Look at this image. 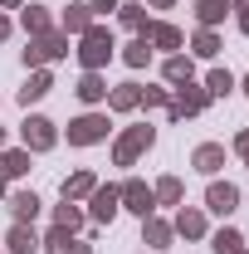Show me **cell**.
<instances>
[{
  "instance_id": "cell-1",
  "label": "cell",
  "mask_w": 249,
  "mask_h": 254,
  "mask_svg": "<svg viewBox=\"0 0 249 254\" xmlns=\"http://www.w3.org/2000/svg\"><path fill=\"white\" fill-rule=\"evenodd\" d=\"M113 49H118V44H113V30L88 25V30L78 34V49H73V54H78V64H83V73H98L103 64L113 59Z\"/></svg>"
},
{
  "instance_id": "cell-2",
  "label": "cell",
  "mask_w": 249,
  "mask_h": 254,
  "mask_svg": "<svg viewBox=\"0 0 249 254\" xmlns=\"http://www.w3.org/2000/svg\"><path fill=\"white\" fill-rule=\"evenodd\" d=\"M205 108H210V93H205V88H200V83L190 78V83H176V88H171L166 118H171V123H181V118H200Z\"/></svg>"
},
{
  "instance_id": "cell-3",
  "label": "cell",
  "mask_w": 249,
  "mask_h": 254,
  "mask_svg": "<svg viewBox=\"0 0 249 254\" xmlns=\"http://www.w3.org/2000/svg\"><path fill=\"white\" fill-rule=\"evenodd\" d=\"M68 54V34L63 30H49V34H34L30 49H25V68H44V64H54Z\"/></svg>"
},
{
  "instance_id": "cell-4",
  "label": "cell",
  "mask_w": 249,
  "mask_h": 254,
  "mask_svg": "<svg viewBox=\"0 0 249 254\" xmlns=\"http://www.w3.org/2000/svg\"><path fill=\"white\" fill-rule=\"evenodd\" d=\"M156 142V132L147 123H137V127H127L123 137H118V142H113V166H132V161L142 157V152H147V147H152Z\"/></svg>"
},
{
  "instance_id": "cell-5",
  "label": "cell",
  "mask_w": 249,
  "mask_h": 254,
  "mask_svg": "<svg viewBox=\"0 0 249 254\" xmlns=\"http://www.w3.org/2000/svg\"><path fill=\"white\" fill-rule=\"evenodd\" d=\"M108 137V113H83L68 123V147H93Z\"/></svg>"
},
{
  "instance_id": "cell-6",
  "label": "cell",
  "mask_w": 249,
  "mask_h": 254,
  "mask_svg": "<svg viewBox=\"0 0 249 254\" xmlns=\"http://www.w3.org/2000/svg\"><path fill=\"white\" fill-rule=\"evenodd\" d=\"M20 137H25V152H49L59 142V132H54L49 118H25L20 123Z\"/></svg>"
},
{
  "instance_id": "cell-7",
  "label": "cell",
  "mask_w": 249,
  "mask_h": 254,
  "mask_svg": "<svg viewBox=\"0 0 249 254\" xmlns=\"http://www.w3.org/2000/svg\"><path fill=\"white\" fill-rule=\"evenodd\" d=\"M118 190H123V205L132 210V215H142V220H147V215L156 210V195H152V186H147V181H123Z\"/></svg>"
},
{
  "instance_id": "cell-8",
  "label": "cell",
  "mask_w": 249,
  "mask_h": 254,
  "mask_svg": "<svg viewBox=\"0 0 249 254\" xmlns=\"http://www.w3.org/2000/svg\"><path fill=\"white\" fill-rule=\"evenodd\" d=\"M88 205H93V220H98V225H108L118 210H123V190H118V186H93Z\"/></svg>"
},
{
  "instance_id": "cell-9",
  "label": "cell",
  "mask_w": 249,
  "mask_h": 254,
  "mask_svg": "<svg viewBox=\"0 0 249 254\" xmlns=\"http://www.w3.org/2000/svg\"><path fill=\"white\" fill-rule=\"evenodd\" d=\"M235 205H240V186H230V181H210V190H205V210L230 215Z\"/></svg>"
},
{
  "instance_id": "cell-10",
  "label": "cell",
  "mask_w": 249,
  "mask_h": 254,
  "mask_svg": "<svg viewBox=\"0 0 249 254\" xmlns=\"http://www.w3.org/2000/svg\"><path fill=\"white\" fill-rule=\"evenodd\" d=\"M190 166H195L200 176H215L220 166H225V147H220V142H200V147L190 152Z\"/></svg>"
},
{
  "instance_id": "cell-11",
  "label": "cell",
  "mask_w": 249,
  "mask_h": 254,
  "mask_svg": "<svg viewBox=\"0 0 249 254\" xmlns=\"http://www.w3.org/2000/svg\"><path fill=\"white\" fill-rule=\"evenodd\" d=\"M142 39H147L152 49H181V30L166 25V20H152V25L142 30Z\"/></svg>"
},
{
  "instance_id": "cell-12",
  "label": "cell",
  "mask_w": 249,
  "mask_h": 254,
  "mask_svg": "<svg viewBox=\"0 0 249 254\" xmlns=\"http://www.w3.org/2000/svg\"><path fill=\"white\" fill-rule=\"evenodd\" d=\"M20 25H25L30 39H34V34H49V30H54V15H49V5H20Z\"/></svg>"
},
{
  "instance_id": "cell-13",
  "label": "cell",
  "mask_w": 249,
  "mask_h": 254,
  "mask_svg": "<svg viewBox=\"0 0 249 254\" xmlns=\"http://www.w3.org/2000/svg\"><path fill=\"white\" fill-rule=\"evenodd\" d=\"M5 205H10L15 225H34V215H39V195H34V190H15Z\"/></svg>"
},
{
  "instance_id": "cell-14",
  "label": "cell",
  "mask_w": 249,
  "mask_h": 254,
  "mask_svg": "<svg viewBox=\"0 0 249 254\" xmlns=\"http://www.w3.org/2000/svg\"><path fill=\"white\" fill-rule=\"evenodd\" d=\"M142 240H147L152 250H171V240H176V230H171L166 220H156V215H147V220H142Z\"/></svg>"
},
{
  "instance_id": "cell-15",
  "label": "cell",
  "mask_w": 249,
  "mask_h": 254,
  "mask_svg": "<svg viewBox=\"0 0 249 254\" xmlns=\"http://www.w3.org/2000/svg\"><path fill=\"white\" fill-rule=\"evenodd\" d=\"M142 103V83H118V88H108V108L113 113H132Z\"/></svg>"
},
{
  "instance_id": "cell-16",
  "label": "cell",
  "mask_w": 249,
  "mask_h": 254,
  "mask_svg": "<svg viewBox=\"0 0 249 254\" xmlns=\"http://www.w3.org/2000/svg\"><path fill=\"white\" fill-rule=\"evenodd\" d=\"M176 235H186V240H200L205 235V210H195V205H181V215H176V225H171Z\"/></svg>"
},
{
  "instance_id": "cell-17",
  "label": "cell",
  "mask_w": 249,
  "mask_h": 254,
  "mask_svg": "<svg viewBox=\"0 0 249 254\" xmlns=\"http://www.w3.org/2000/svg\"><path fill=\"white\" fill-rule=\"evenodd\" d=\"M93 186H98L93 171H73V176L63 181V200H73V205H78V200H88V195H93Z\"/></svg>"
},
{
  "instance_id": "cell-18",
  "label": "cell",
  "mask_w": 249,
  "mask_h": 254,
  "mask_svg": "<svg viewBox=\"0 0 249 254\" xmlns=\"http://www.w3.org/2000/svg\"><path fill=\"white\" fill-rule=\"evenodd\" d=\"M5 250H10V254H34V250H39V235H34L30 225H10Z\"/></svg>"
},
{
  "instance_id": "cell-19",
  "label": "cell",
  "mask_w": 249,
  "mask_h": 254,
  "mask_svg": "<svg viewBox=\"0 0 249 254\" xmlns=\"http://www.w3.org/2000/svg\"><path fill=\"white\" fill-rule=\"evenodd\" d=\"M225 15H230V0H195V20H200V30H215Z\"/></svg>"
},
{
  "instance_id": "cell-20",
  "label": "cell",
  "mask_w": 249,
  "mask_h": 254,
  "mask_svg": "<svg viewBox=\"0 0 249 254\" xmlns=\"http://www.w3.org/2000/svg\"><path fill=\"white\" fill-rule=\"evenodd\" d=\"M88 25H93V10H88V5H68V10L59 15V30L63 34H83Z\"/></svg>"
},
{
  "instance_id": "cell-21",
  "label": "cell",
  "mask_w": 249,
  "mask_h": 254,
  "mask_svg": "<svg viewBox=\"0 0 249 254\" xmlns=\"http://www.w3.org/2000/svg\"><path fill=\"white\" fill-rule=\"evenodd\" d=\"M161 78H166V83H190V78H195V64H190L186 54H171V59L161 64Z\"/></svg>"
},
{
  "instance_id": "cell-22",
  "label": "cell",
  "mask_w": 249,
  "mask_h": 254,
  "mask_svg": "<svg viewBox=\"0 0 249 254\" xmlns=\"http://www.w3.org/2000/svg\"><path fill=\"white\" fill-rule=\"evenodd\" d=\"M152 195H156V205H181L186 186H181V176H161V181L152 186Z\"/></svg>"
},
{
  "instance_id": "cell-23",
  "label": "cell",
  "mask_w": 249,
  "mask_h": 254,
  "mask_svg": "<svg viewBox=\"0 0 249 254\" xmlns=\"http://www.w3.org/2000/svg\"><path fill=\"white\" fill-rule=\"evenodd\" d=\"M49 88H54V78H49V73H44V68H34V73H30V83H25V88H20V103H25V108H30V103H39V98L49 93Z\"/></svg>"
},
{
  "instance_id": "cell-24",
  "label": "cell",
  "mask_w": 249,
  "mask_h": 254,
  "mask_svg": "<svg viewBox=\"0 0 249 254\" xmlns=\"http://www.w3.org/2000/svg\"><path fill=\"white\" fill-rule=\"evenodd\" d=\"M118 20H123L127 30H147V5H142V0H123V5H118Z\"/></svg>"
},
{
  "instance_id": "cell-25",
  "label": "cell",
  "mask_w": 249,
  "mask_h": 254,
  "mask_svg": "<svg viewBox=\"0 0 249 254\" xmlns=\"http://www.w3.org/2000/svg\"><path fill=\"white\" fill-rule=\"evenodd\" d=\"M210 250H215V254H240V250H245V235H240L235 225H225V230H215Z\"/></svg>"
},
{
  "instance_id": "cell-26",
  "label": "cell",
  "mask_w": 249,
  "mask_h": 254,
  "mask_svg": "<svg viewBox=\"0 0 249 254\" xmlns=\"http://www.w3.org/2000/svg\"><path fill=\"white\" fill-rule=\"evenodd\" d=\"M73 93L83 98V103H103V98H108V83H103V73H83Z\"/></svg>"
},
{
  "instance_id": "cell-27",
  "label": "cell",
  "mask_w": 249,
  "mask_h": 254,
  "mask_svg": "<svg viewBox=\"0 0 249 254\" xmlns=\"http://www.w3.org/2000/svg\"><path fill=\"white\" fill-rule=\"evenodd\" d=\"M25 171H30V152H0V176L5 181H15Z\"/></svg>"
},
{
  "instance_id": "cell-28",
  "label": "cell",
  "mask_w": 249,
  "mask_h": 254,
  "mask_svg": "<svg viewBox=\"0 0 249 254\" xmlns=\"http://www.w3.org/2000/svg\"><path fill=\"white\" fill-rule=\"evenodd\" d=\"M147 59H152V44L137 34V39H132V44L123 49V64H127V68H147Z\"/></svg>"
},
{
  "instance_id": "cell-29",
  "label": "cell",
  "mask_w": 249,
  "mask_h": 254,
  "mask_svg": "<svg viewBox=\"0 0 249 254\" xmlns=\"http://www.w3.org/2000/svg\"><path fill=\"white\" fill-rule=\"evenodd\" d=\"M190 49H195V59H215V54H220V34L215 30H195Z\"/></svg>"
},
{
  "instance_id": "cell-30",
  "label": "cell",
  "mask_w": 249,
  "mask_h": 254,
  "mask_svg": "<svg viewBox=\"0 0 249 254\" xmlns=\"http://www.w3.org/2000/svg\"><path fill=\"white\" fill-rule=\"evenodd\" d=\"M230 88H235V73H230V68H210V73H205V93L210 98H225Z\"/></svg>"
},
{
  "instance_id": "cell-31",
  "label": "cell",
  "mask_w": 249,
  "mask_h": 254,
  "mask_svg": "<svg viewBox=\"0 0 249 254\" xmlns=\"http://www.w3.org/2000/svg\"><path fill=\"white\" fill-rule=\"evenodd\" d=\"M54 225H59V230H68V235H73V230H78V225H83V210H78V205H73V200H63L59 210H54Z\"/></svg>"
},
{
  "instance_id": "cell-32",
  "label": "cell",
  "mask_w": 249,
  "mask_h": 254,
  "mask_svg": "<svg viewBox=\"0 0 249 254\" xmlns=\"http://www.w3.org/2000/svg\"><path fill=\"white\" fill-rule=\"evenodd\" d=\"M68 240H73V235H68V230H59V225H54V230H49V235H44L39 245H44V250H49V254H63V250H68Z\"/></svg>"
},
{
  "instance_id": "cell-33",
  "label": "cell",
  "mask_w": 249,
  "mask_h": 254,
  "mask_svg": "<svg viewBox=\"0 0 249 254\" xmlns=\"http://www.w3.org/2000/svg\"><path fill=\"white\" fill-rule=\"evenodd\" d=\"M166 103H171V88H142L137 108H166Z\"/></svg>"
},
{
  "instance_id": "cell-34",
  "label": "cell",
  "mask_w": 249,
  "mask_h": 254,
  "mask_svg": "<svg viewBox=\"0 0 249 254\" xmlns=\"http://www.w3.org/2000/svg\"><path fill=\"white\" fill-rule=\"evenodd\" d=\"M230 10H240V15H235V20H240V30L249 34V0H230Z\"/></svg>"
},
{
  "instance_id": "cell-35",
  "label": "cell",
  "mask_w": 249,
  "mask_h": 254,
  "mask_svg": "<svg viewBox=\"0 0 249 254\" xmlns=\"http://www.w3.org/2000/svg\"><path fill=\"white\" fill-rule=\"evenodd\" d=\"M118 5H123V0H93L88 10H93V15H118Z\"/></svg>"
},
{
  "instance_id": "cell-36",
  "label": "cell",
  "mask_w": 249,
  "mask_h": 254,
  "mask_svg": "<svg viewBox=\"0 0 249 254\" xmlns=\"http://www.w3.org/2000/svg\"><path fill=\"white\" fill-rule=\"evenodd\" d=\"M235 157L249 166V132H240V137H235Z\"/></svg>"
},
{
  "instance_id": "cell-37",
  "label": "cell",
  "mask_w": 249,
  "mask_h": 254,
  "mask_svg": "<svg viewBox=\"0 0 249 254\" xmlns=\"http://www.w3.org/2000/svg\"><path fill=\"white\" fill-rule=\"evenodd\" d=\"M63 254H93V250H88V245H78V240H68V250H63Z\"/></svg>"
},
{
  "instance_id": "cell-38",
  "label": "cell",
  "mask_w": 249,
  "mask_h": 254,
  "mask_svg": "<svg viewBox=\"0 0 249 254\" xmlns=\"http://www.w3.org/2000/svg\"><path fill=\"white\" fill-rule=\"evenodd\" d=\"M0 39H10V20L5 15H0Z\"/></svg>"
},
{
  "instance_id": "cell-39",
  "label": "cell",
  "mask_w": 249,
  "mask_h": 254,
  "mask_svg": "<svg viewBox=\"0 0 249 254\" xmlns=\"http://www.w3.org/2000/svg\"><path fill=\"white\" fill-rule=\"evenodd\" d=\"M0 5H5V10H20V5H25V0H0Z\"/></svg>"
},
{
  "instance_id": "cell-40",
  "label": "cell",
  "mask_w": 249,
  "mask_h": 254,
  "mask_svg": "<svg viewBox=\"0 0 249 254\" xmlns=\"http://www.w3.org/2000/svg\"><path fill=\"white\" fill-rule=\"evenodd\" d=\"M152 5H156V10H171V5H176V0H152Z\"/></svg>"
},
{
  "instance_id": "cell-41",
  "label": "cell",
  "mask_w": 249,
  "mask_h": 254,
  "mask_svg": "<svg viewBox=\"0 0 249 254\" xmlns=\"http://www.w3.org/2000/svg\"><path fill=\"white\" fill-rule=\"evenodd\" d=\"M0 152H5V127H0Z\"/></svg>"
},
{
  "instance_id": "cell-42",
  "label": "cell",
  "mask_w": 249,
  "mask_h": 254,
  "mask_svg": "<svg viewBox=\"0 0 249 254\" xmlns=\"http://www.w3.org/2000/svg\"><path fill=\"white\" fill-rule=\"evenodd\" d=\"M0 200H5V176H0Z\"/></svg>"
},
{
  "instance_id": "cell-43",
  "label": "cell",
  "mask_w": 249,
  "mask_h": 254,
  "mask_svg": "<svg viewBox=\"0 0 249 254\" xmlns=\"http://www.w3.org/2000/svg\"><path fill=\"white\" fill-rule=\"evenodd\" d=\"M245 93H249V78H245Z\"/></svg>"
},
{
  "instance_id": "cell-44",
  "label": "cell",
  "mask_w": 249,
  "mask_h": 254,
  "mask_svg": "<svg viewBox=\"0 0 249 254\" xmlns=\"http://www.w3.org/2000/svg\"><path fill=\"white\" fill-rule=\"evenodd\" d=\"M240 254H249V250H240Z\"/></svg>"
}]
</instances>
